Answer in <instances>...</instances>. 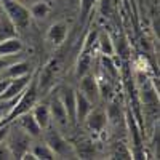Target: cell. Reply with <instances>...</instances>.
Segmentation results:
<instances>
[{
	"instance_id": "cell-1",
	"label": "cell",
	"mask_w": 160,
	"mask_h": 160,
	"mask_svg": "<svg viewBox=\"0 0 160 160\" xmlns=\"http://www.w3.org/2000/svg\"><path fill=\"white\" fill-rule=\"evenodd\" d=\"M37 96H38V82H37V75H35V77H31V82L16 98L15 106H11L10 112L7 114L3 120H0V123H13L19 115L29 112L34 108V104L37 102Z\"/></svg>"
},
{
	"instance_id": "cell-2",
	"label": "cell",
	"mask_w": 160,
	"mask_h": 160,
	"mask_svg": "<svg viewBox=\"0 0 160 160\" xmlns=\"http://www.w3.org/2000/svg\"><path fill=\"white\" fill-rule=\"evenodd\" d=\"M5 142L8 146L13 158H19L21 160V157L31 149V136L19 125L13 127L10 123V130H8V135L5 138Z\"/></svg>"
},
{
	"instance_id": "cell-3",
	"label": "cell",
	"mask_w": 160,
	"mask_h": 160,
	"mask_svg": "<svg viewBox=\"0 0 160 160\" xmlns=\"http://www.w3.org/2000/svg\"><path fill=\"white\" fill-rule=\"evenodd\" d=\"M45 135V142L50 146V149L55 152L56 158H77L74 146L66 139L58 128H47Z\"/></svg>"
},
{
	"instance_id": "cell-4",
	"label": "cell",
	"mask_w": 160,
	"mask_h": 160,
	"mask_svg": "<svg viewBox=\"0 0 160 160\" xmlns=\"http://www.w3.org/2000/svg\"><path fill=\"white\" fill-rule=\"evenodd\" d=\"M0 5L5 11V16L13 22L18 31H24L31 24V11L21 3L15 2V0H0Z\"/></svg>"
},
{
	"instance_id": "cell-5",
	"label": "cell",
	"mask_w": 160,
	"mask_h": 160,
	"mask_svg": "<svg viewBox=\"0 0 160 160\" xmlns=\"http://www.w3.org/2000/svg\"><path fill=\"white\" fill-rule=\"evenodd\" d=\"M29 82H31V74L10 78L7 87H5V90L0 93V102H11V101H15L24 91V88L28 87Z\"/></svg>"
},
{
	"instance_id": "cell-6",
	"label": "cell",
	"mask_w": 160,
	"mask_h": 160,
	"mask_svg": "<svg viewBox=\"0 0 160 160\" xmlns=\"http://www.w3.org/2000/svg\"><path fill=\"white\" fill-rule=\"evenodd\" d=\"M109 118H108V114L102 109H91L88 112V115L85 117L83 120V125L93 133V135H102L104 130H106V125H108Z\"/></svg>"
},
{
	"instance_id": "cell-7",
	"label": "cell",
	"mask_w": 160,
	"mask_h": 160,
	"mask_svg": "<svg viewBox=\"0 0 160 160\" xmlns=\"http://www.w3.org/2000/svg\"><path fill=\"white\" fill-rule=\"evenodd\" d=\"M75 90L72 87H62L59 90V99L66 109V114H68L69 118V123L71 125H77V120H75Z\"/></svg>"
},
{
	"instance_id": "cell-8",
	"label": "cell",
	"mask_w": 160,
	"mask_h": 160,
	"mask_svg": "<svg viewBox=\"0 0 160 160\" xmlns=\"http://www.w3.org/2000/svg\"><path fill=\"white\" fill-rule=\"evenodd\" d=\"M48 108H50V114H51V122H55V125L58 128L62 130V128H68L71 125L69 118H68V114H66V109H64V106H62L58 95L51 99Z\"/></svg>"
},
{
	"instance_id": "cell-9",
	"label": "cell",
	"mask_w": 160,
	"mask_h": 160,
	"mask_svg": "<svg viewBox=\"0 0 160 160\" xmlns=\"http://www.w3.org/2000/svg\"><path fill=\"white\" fill-rule=\"evenodd\" d=\"M80 93L87 98L90 99L91 102H96L98 98H99V90H98V80L95 75H91V74H85L83 77H80Z\"/></svg>"
},
{
	"instance_id": "cell-10",
	"label": "cell",
	"mask_w": 160,
	"mask_h": 160,
	"mask_svg": "<svg viewBox=\"0 0 160 160\" xmlns=\"http://www.w3.org/2000/svg\"><path fill=\"white\" fill-rule=\"evenodd\" d=\"M31 114L35 118V122L38 123V127H40V130H42V131H45L48 127H51V114H50L48 104L35 102L34 108L31 109Z\"/></svg>"
},
{
	"instance_id": "cell-11",
	"label": "cell",
	"mask_w": 160,
	"mask_h": 160,
	"mask_svg": "<svg viewBox=\"0 0 160 160\" xmlns=\"http://www.w3.org/2000/svg\"><path fill=\"white\" fill-rule=\"evenodd\" d=\"M66 35H68V24H66L64 21H58L55 24H51L48 32H47V38L55 47H59L64 42Z\"/></svg>"
},
{
	"instance_id": "cell-12",
	"label": "cell",
	"mask_w": 160,
	"mask_h": 160,
	"mask_svg": "<svg viewBox=\"0 0 160 160\" xmlns=\"http://www.w3.org/2000/svg\"><path fill=\"white\" fill-rule=\"evenodd\" d=\"M93 102L90 99H87L82 93L77 91L75 93V120L77 123H83L85 117L88 115V112L93 109Z\"/></svg>"
},
{
	"instance_id": "cell-13",
	"label": "cell",
	"mask_w": 160,
	"mask_h": 160,
	"mask_svg": "<svg viewBox=\"0 0 160 160\" xmlns=\"http://www.w3.org/2000/svg\"><path fill=\"white\" fill-rule=\"evenodd\" d=\"M18 125L28 133V135L31 136V138H34V136H38L40 135V127H38V123L35 122V118L32 117V114H31V111L29 112H26V114H22V115H19L18 117Z\"/></svg>"
},
{
	"instance_id": "cell-14",
	"label": "cell",
	"mask_w": 160,
	"mask_h": 160,
	"mask_svg": "<svg viewBox=\"0 0 160 160\" xmlns=\"http://www.w3.org/2000/svg\"><path fill=\"white\" fill-rule=\"evenodd\" d=\"M22 50V42L16 37H7L0 40V55H18Z\"/></svg>"
},
{
	"instance_id": "cell-15",
	"label": "cell",
	"mask_w": 160,
	"mask_h": 160,
	"mask_svg": "<svg viewBox=\"0 0 160 160\" xmlns=\"http://www.w3.org/2000/svg\"><path fill=\"white\" fill-rule=\"evenodd\" d=\"M58 71V61L56 59H51L45 68L42 69V72H40V75L37 77V82L38 85L42 87V88H47L50 83H51V80L55 78V74Z\"/></svg>"
},
{
	"instance_id": "cell-16",
	"label": "cell",
	"mask_w": 160,
	"mask_h": 160,
	"mask_svg": "<svg viewBox=\"0 0 160 160\" xmlns=\"http://www.w3.org/2000/svg\"><path fill=\"white\" fill-rule=\"evenodd\" d=\"M91 62H93V56H91V51L90 50H82L80 56L77 59V66H75V77L80 78L83 77L90 68H91Z\"/></svg>"
},
{
	"instance_id": "cell-17",
	"label": "cell",
	"mask_w": 160,
	"mask_h": 160,
	"mask_svg": "<svg viewBox=\"0 0 160 160\" xmlns=\"http://www.w3.org/2000/svg\"><path fill=\"white\" fill-rule=\"evenodd\" d=\"M31 74V64L28 61H16L5 69V78H15Z\"/></svg>"
},
{
	"instance_id": "cell-18",
	"label": "cell",
	"mask_w": 160,
	"mask_h": 160,
	"mask_svg": "<svg viewBox=\"0 0 160 160\" xmlns=\"http://www.w3.org/2000/svg\"><path fill=\"white\" fill-rule=\"evenodd\" d=\"M72 146H74L77 158H93V155H95V142L91 139H80L78 146L75 144Z\"/></svg>"
},
{
	"instance_id": "cell-19",
	"label": "cell",
	"mask_w": 160,
	"mask_h": 160,
	"mask_svg": "<svg viewBox=\"0 0 160 160\" xmlns=\"http://www.w3.org/2000/svg\"><path fill=\"white\" fill-rule=\"evenodd\" d=\"M96 43L99 47V51H101V55H106V56H112L114 55V43H112V38L108 32H101L98 34V38H96Z\"/></svg>"
},
{
	"instance_id": "cell-20",
	"label": "cell",
	"mask_w": 160,
	"mask_h": 160,
	"mask_svg": "<svg viewBox=\"0 0 160 160\" xmlns=\"http://www.w3.org/2000/svg\"><path fill=\"white\" fill-rule=\"evenodd\" d=\"M31 152L34 154L35 160H53V158H56L55 152H53L50 149V146L47 142H40V144H35L34 148L31 149Z\"/></svg>"
},
{
	"instance_id": "cell-21",
	"label": "cell",
	"mask_w": 160,
	"mask_h": 160,
	"mask_svg": "<svg viewBox=\"0 0 160 160\" xmlns=\"http://www.w3.org/2000/svg\"><path fill=\"white\" fill-rule=\"evenodd\" d=\"M13 35H16V28L7 16L2 15L0 16V40L7 37H13Z\"/></svg>"
},
{
	"instance_id": "cell-22",
	"label": "cell",
	"mask_w": 160,
	"mask_h": 160,
	"mask_svg": "<svg viewBox=\"0 0 160 160\" xmlns=\"http://www.w3.org/2000/svg\"><path fill=\"white\" fill-rule=\"evenodd\" d=\"M29 11H31V16H32V18H35V19H43V18L48 16L50 7H48V3L43 2V0H40V2H37V3L32 5V8H31Z\"/></svg>"
},
{
	"instance_id": "cell-23",
	"label": "cell",
	"mask_w": 160,
	"mask_h": 160,
	"mask_svg": "<svg viewBox=\"0 0 160 160\" xmlns=\"http://www.w3.org/2000/svg\"><path fill=\"white\" fill-rule=\"evenodd\" d=\"M101 62H102V72L106 75H111V77H117L118 75V71H117L115 64L112 61V56L101 55Z\"/></svg>"
},
{
	"instance_id": "cell-24",
	"label": "cell",
	"mask_w": 160,
	"mask_h": 160,
	"mask_svg": "<svg viewBox=\"0 0 160 160\" xmlns=\"http://www.w3.org/2000/svg\"><path fill=\"white\" fill-rule=\"evenodd\" d=\"M111 155H112V158H133L131 149H128V146H125L123 142H117L114 146V151Z\"/></svg>"
},
{
	"instance_id": "cell-25",
	"label": "cell",
	"mask_w": 160,
	"mask_h": 160,
	"mask_svg": "<svg viewBox=\"0 0 160 160\" xmlns=\"http://www.w3.org/2000/svg\"><path fill=\"white\" fill-rule=\"evenodd\" d=\"M96 3L98 0H80V19L85 21L93 11V8L96 7Z\"/></svg>"
},
{
	"instance_id": "cell-26",
	"label": "cell",
	"mask_w": 160,
	"mask_h": 160,
	"mask_svg": "<svg viewBox=\"0 0 160 160\" xmlns=\"http://www.w3.org/2000/svg\"><path fill=\"white\" fill-rule=\"evenodd\" d=\"M18 59H15V55H0V72L5 71L8 66H11Z\"/></svg>"
},
{
	"instance_id": "cell-27",
	"label": "cell",
	"mask_w": 160,
	"mask_h": 160,
	"mask_svg": "<svg viewBox=\"0 0 160 160\" xmlns=\"http://www.w3.org/2000/svg\"><path fill=\"white\" fill-rule=\"evenodd\" d=\"M96 38H98V32L96 31H91L88 34V37L85 38V43H83V50H90L93 48V43H96Z\"/></svg>"
},
{
	"instance_id": "cell-28",
	"label": "cell",
	"mask_w": 160,
	"mask_h": 160,
	"mask_svg": "<svg viewBox=\"0 0 160 160\" xmlns=\"http://www.w3.org/2000/svg\"><path fill=\"white\" fill-rule=\"evenodd\" d=\"M10 158H13V155H11V152L8 149L7 142L2 141L0 142V160H10Z\"/></svg>"
},
{
	"instance_id": "cell-29",
	"label": "cell",
	"mask_w": 160,
	"mask_h": 160,
	"mask_svg": "<svg viewBox=\"0 0 160 160\" xmlns=\"http://www.w3.org/2000/svg\"><path fill=\"white\" fill-rule=\"evenodd\" d=\"M101 13L102 16L111 15V0H101Z\"/></svg>"
},
{
	"instance_id": "cell-30",
	"label": "cell",
	"mask_w": 160,
	"mask_h": 160,
	"mask_svg": "<svg viewBox=\"0 0 160 160\" xmlns=\"http://www.w3.org/2000/svg\"><path fill=\"white\" fill-rule=\"evenodd\" d=\"M8 80H10V78H2V80H0V93L5 90V87H7V83H8Z\"/></svg>"
},
{
	"instance_id": "cell-31",
	"label": "cell",
	"mask_w": 160,
	"mask_h": 160,
	"mask_svg": "<svg viewBox=\"0 0 160 160\" xmlns=\"http://www.w3.org/2000/svg\"><path fill=\"white\" fill-rule=\"evenodd\" d=\"M0 10H2V5H0Z\"/></svg>"
},
{
	"instance_id": "cell-32",
	"label": "cell",
	"mask_w": 160,
	"mask_h": 160,
	"mask_svg": "<svg viewBox=\"0 0 160 160\" xmlns=\"http://www.w3.org/2000/svg\"><path fill=\"white\" fill-rule=\"evenodd\" d=\"M0 16H2V15H0Z\"/></svg>"
}]
</instances>
